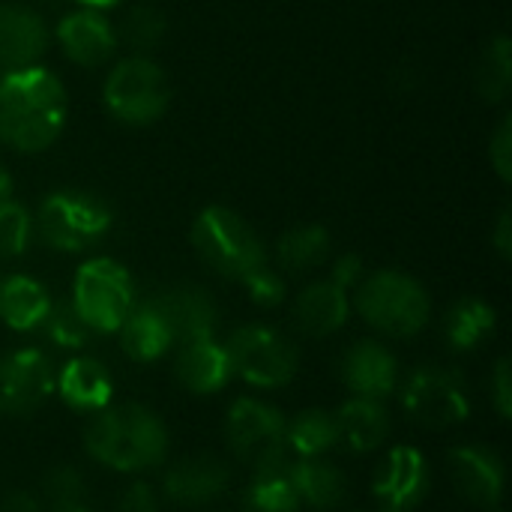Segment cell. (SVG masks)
Segmentation results:
<instances>
[{
	"instance_id": "cell-1",
	"label": "cell",
	"mask_w": 512,
	"mask_h": 512,
	"mask_svg": "<svg viewBox=\"0 0 512 512\" xmlns=\"http://www.w3.org/2000/svg\"><path fill=\"white\" fill-rule=\"evenodd\" d=\"M66 90L42 66L6 72L0 78V141L21 153L45 150L63 129Z\"/></svg>"
},
{
	"instance_id": "cell-2",
	"label": "cell",
	"mask_w": 512,
	"mask_h": 512,
	"mask_svg": "<svg viewBox=\"0 0 512 512\" xmlns=\"http://www.w3.org/2000/svg\"><path fill=\"white\" fill-rule=\"evenodd\" d=\"M84 447L99 462L120 474H141L165 462L168 429L144 405L102 408L84 429Z\"/></svg>"
},
{
	"instance_id": "cell-3",
	"label": "cell",
	"mask_w": 512,
	"mask_h": 512,
	"mask_svg": "<svg viewBox=\"0 0 512 512\" xmlns=\"http://www.w3.org/2000/svg\"><path fill=\"white\" fill-rule=\"evenodd\" d=\"M354 306L360 318L384 336L408 339L417 336L432 315L426 288L396 270H378L360 279L354 288Z\"/></svg>"
},
{
	"instance_id": "cell-4",
	"label": "cell",
	"mask_w": 512,
	"mask_h": 512,
	"mask_svg": "<svg viewBox=\"0 0 512 512\" xmlns=\"http://www.w3.org/2000/svg\"><path fill=\"white\" fill-rule=\"evenodd\" d=\"M192 246L210 270L234 282L267 264V249L255 228L228 207H207L195 216Z\"/></svg>"
},
{
	"instance_id": "cell-5",
	"label": "cell",
	"mask_w": 512,
	"mask_h": 512,
	"mask_svg": "<svg viewBox=\"0 0 512 512\" xmlns=\"http://www.w3.org/2000/svg\"><path fill=\"white\" fill-rule=\"evenodd\" d=\"M69 303L90 333H117L135 306V288L117 261L93 258L78 267Z\"/></svg>"
},
{
	"instance_id": "cell-6",
	"label": "cell",
	"mask_w": 512,
	"mask_h": 512,
	"mask_svg": "<svg viewBox=\"0 0 512 512\" xmlns=\"http://www.w3.org/2000/svg\"><path fill=\"white\" fill-rule=\"evenodd\" d=\"M111 228V210L90 192H54L36 213V234L57 252H81L105 237Z\"/></svg>"
},
{
	"instance_id": "cell-7",
	"label": "cell",
	"mask_w": 512,
	"mask_h": 512,
	"mask_svg": "<svg viewBox=\"0 0 512 512\" xmlns=\"http://www.w3.org/2000/svg\"><path fill=\"white\" fill-rule=\"evenodd\" d=\"M225 351L234 375L261 390H276L291 384L300 369L297 345L285 333L264 324H249L234 330L225 342Z\"/></svg>"
},
{
	"instance_id": "cell-8",
	"label": "cell",
	"mask_w": 512,
	"mask_h": 512,
	"mask_svg": "<svg viewBox=\"0 0 512 512\" xmlns=\"http://www.w3.org/2000/svg\"><path fill=\"white\" fill-rule=\"evenodd\" d=\"M171 87L159 63L150 57H126L120 60L105 81V108L114 120L129 126H147L159 120L168 108Z\"/></svg>"
},
{
	"instance_id": "cell-9",
	"label": "cell",
	"mask_w": 512,
	"mask_h": 512,
	"mask_svg": "<svg viewBox=\"0 0 512 512\" xmlns=\"http://www.w3.org/2000/svg\"><path fill=\"white\" fill-rule=\"evenodd\" d=\"M405 414L426 429H447L471 414L468 384L456 369L429 363L408 375L402 387Z\"/></svg>"
},
{
	"instance_id": "cell-10",
	"label": "cell",
	"mask_w": 512,
	"mask_h": 512,
	"mask_svg": "<svg viewBox=\"0 0 512 512\" xmlns=\"http://www.w3.org/2000/svg\"><path fill=\"white\" fill-rule=\"evenodd\" d=\"M54 363L39 348H18L0 357V414L27 417L54 393Z\"/></svg>"
},
{
	"instance_id": "cell-11",
	"label": "cell",
	"mask_w": 512,
	"mask_h": 512,
	"mask_svg": "<svg viewBox=\"0 0 512 512\" xmlns=\"http://www.w3.org/2000/svg\"><path fill=\"white\" fill-rule=\"evenodd\" d=\"M225 441L240 462L252 465L270 450L285 447V417L279 408L252 396H243L228 408Z\"/></svg>"
},
{
	"instance_id": "cell-12",
	"label": "cell",
	"mask_w": 512,
	"mask_h": 512,
	"mask_svg": "<svg viewBox=\"0 0 512 512\" xmlns=\"http://www.w3.org/2000/svg\"><path fill=\"white\" fill-rule=\"evenodd\" d=\"M381 507L396 512L417 510L432 489L429 459L414 447H393L375 471L372 480Z\"/></svg>"
},
{
	"instance_id": "cell-13",
	"label": "cell",
	"mask_w": 512,
	"mask_h": 512,
	"mask_svg": "<svg viewBox=\"0 0 512 512\" xmlns=\"http://www.w3.org/2000/svg\"><path fill=\"white\" fill-rule=\"evenodd\" d=\"M447 468H450L453 489L468 504H474V507L486 512L501 510L507 471H504V462H501V456L495 450L480 447V444L456 447L447 456Z\"/></svg>"
},
{
	"instance_id": "cell-14",
	"label": "cell",
	"mask_w": 512,
	"mask_h": 512,
	"mask_svg": "<svg viewBox=\"0 0 512 512\" xmlns=\"http://www.w3.org/2000/svg\"><path fill=\"white\" fill-rule=\"evenodd\" d=\"M231 483L228 465L213 453H195L177 459L162 477V495L180 507H204L216 501Z\"/></svg>"
},
{
	"instance_id": "cell-15",
	"label": "cell",
	"mask_w": 512,
	"mask_h": 512,
	"mask_svg": "<svg viewBox=\"0 0 512 512\" xmlns=\"http://www.w3.org/2000/svg\"><path fill=\"white\" fill-rule=\"evenodd\" d=\"M294 462L288 447H276L249 465L252 480L243 489L246 512H297L303 507L294 483Z\"/></svg>"
},
{
	"instance_id": "cell-16",
	"label": "cell",
	"mask_w": 512,
	"mask_h": 512,
	"mask_svg": "<svg viewBox=\"0 0 512 512\" xmlns=\"http://www.w3.org/2000/svg\"><path fill=\"white\" fill-rule=\"evenodd\" d=\"M150 303L168 324L174 342L207 339L216 333V324H219L216 300L198 285H177V288L159 291L156 297H150Z\"/></svg>"
},
{
	"instance_id": "cell-17",
	"label": "cell",
	"mask_w": 512,
	"mask_h": 512,
	"mask_svg": "<svg viewBox=\"0 0 512 512\" xmlns=\"http://www.w3.org/2000/svg\"><path fill=\"white\" fill-rule=\"evenodd\" d=\"M342 384L363 399H387L399 387V363L393 351H387L375 339L354 342L339 366Z\"/></svg>"
},
{
	"instance_id": "cell-18",
	"label": "cell",
	"mask_w": 512,
	"mask_h": 512,
	"mask_svg": "<svg viewBox=\"0 0 512 512\" xmlns=\"http://www.w3.org/2000/svg\"><path fill=\"white\" fill-rule=\"evenodd\" d=\"M57 42L72 63L84 69H96L111 60L117 48V33L99 9L84 6L57 24Z\"/></svg>"
},
{
	"instance_id": "cell-19",
	"label": "cell",
	"mask_w": 512,
	"mask_h": 512,
	"mask_svg": "<svg viewBox=\"0 0 512 512\" xmlns=\"http://www.w3.org/2000/svg\"><path fill=\"white\" fill-rule=\"evenodd\" d=\"M48 48L45 21L18 3H0V69L15 72L36 66Z\"/></svg>"
},
{
	"instance_id": "cell-20",
	"label": "cell",
	"mask_w": 512,
	"mask_h": 512,
	"mask_svg": "<svg viewBox=\"0 0 512 512\" xmlns=\"http://www.w3.org/2000/svg\"><path fill=\"white\" fill-rule=\"evenodd\" d=\"M174 375L189 393L213 396L228 387V381L234 378V369H231L225 345L216 342L213 336H207V339L180 342V351L174 360Z\"/></svg>"
},
{
	"instance_id": "cell-21",
	"label": "cell",
	"mask_w": 512,
	"mask_h": 512,
	"mask_svg": "<svg viewBox=\"0 0 512 512\" xmlns=\"http://www.w3.org/2000/svg\"><path fill=\"white\" fill-rule=\"evenodd\" d=\"M57 396L81 414H96L111 405L114 396V378L108 366L96 357H72L54 381Z\"/></svg>"
},
{
	"instance_id": "cell-22",
	"label": "cell",
	"mask_w": 512,
	"mask_h": 512,
	"mask_svg": "<svg viewBox=\"0 0 512 512\" xmlns=\"http://www.w3.org/2000/svg\"><path fill=\"white\" fill-rule=\"evenodd\" d=\"M351 315V297L336 282H312L303 288L294 300V321L306 336L324 339L339 333L348 324Z\"/></svg>"
},
{
	"instance_id": "cell-23",
	"label": "cell",
	"mask_w": 512,
	"mask_h": 512,
	"mask_svg": "<svg viewBox=\"0 0 512 512\" xmlns=\"http://www.w3.org/2000/svg\"><path fill=\"white\" fill-rule=\"evenodd\" d=\"M339 444H345L351 453H372L381 444H387L393 432V420L384 408V399H363L351 396L339 411Z\"/></svg>"
},
{
	"instance_id": "cell-24",
	"label": "cell",
	"mask_w": 512,
	"mask_h": 512,
	"mask_svg": "<svg viewBox=\"0 0 512 512\" xmlns=\"http://www.w3.org/2000/svg\"><path fill=\"white\" fill-rule=\"evenodd\" d=\"M51 303H54V297L33 276L15 273L0 282V321L9 330H18V333L39 330Z\"/></svg>"
},
{
	"instance_id": "cell-25",
	"label": "cell",
	"mask_w": 512,
	"mask_h": 512,
	"mask_svg": "<svg viewBox=\"0 0 512 512\" xmlns=\"http://www.w3.org/2000/svg\"><path fill=\"white\" fill-rule=\"evenodd\" d=\"M117 333H120V348L135 363H153V360L165 357L174 345L168 324L162 321V315L153 309L150 300L141 306L135 303Z\"/></svg>"
},
{
	"instance_id": "cell-26",
	"label": "cell",
	"mask_w": 512,
	"mask_h": 512,
	"mask_svg": "<svg viewBox=\"0 0 512 512\" xmlns=\"http://www.w3.org/2000/svg\"><path fill=\"white\" fill-rule=\"evenodd\" d=\"M294 483H297L300 504L309 510H339L348 498V480L339 471V465H333L327 456L297 459L294 462Z\"/></svg>"
},
{
	"instance_id": "cell-27",
	"label": "cell",
	"mask_w": 512,
	"mask_h": 512,
	"mask_svg": "<svg viewBox=\"0 0 512 512\" xmlns=\"http://www.w3.org/2000/svg\"><path fill=\"white\" fill-rule=\"evenodd\" d=\"M285 447L294 459H318L339 447L336 414L321 408H306L297 417L285 420Z\"/></svg>"
},
{
	"instance_id": "cell-28",
	"label": "cell",
	"mask_w": 512,
	"mask_h": 512,
	"mask_svg": "<svg viewBox=\"0 0 512 512\" xmlns=\"http://www.w3.org/2000/svg\"><path fill=\"white\" fill-rule=\"evenodd\" d=\"M495 309L480 297H465L450 306L444 318V336L453 351H474L495 333Z\"/></svg>"
},
{
	"instance_id": "cell-29",
	"label": "cell",
	"mask_w": 512,
	"mask_h": 512,
	"mask_svg": "<svg viewBox=\"0 0 512 512\" xmlns=\"http://www.w3.org/2000/svg\"><path fill=\"white\" fill-rule=\"evenodd\" d=\"M276 258L291 273H309L330 258V234L321 225H300L282 234Z\"/></svg>"
},
{
	"instance_id": "cell-30",
	"label": "cell",
	"mask_w": 512,
	"mask_h": 512,
	"mask_svg": "<svg viewBox=\"0 0 512 512\" xmlns=\"http://www.w3.org/2000/svg\"><path fill=\"white\" fill-rule=\"evenodd\" d=\"M512 84V45L507 36H495L480 63H477V90L492 99V102H501L507 93H510Z\"/></svg>"
},
{
	"instance_id": "cell-31",
	"label": "cell",
	"mask_w": 512,
	"mask_h": 512,
	"mask_svg": "<svg viewBox=\"0 0 512 512\" xmlns=\"http://www.w3.org/2000/svg\"><path fill=\"white\" fill-rule=\"evenodd\" d=\"M114 33L117 42L129 45L132 51H150L165 36V15L153 6H132Z\"/></svg>"
},
{
	"instance_id": "cell-32",
	"label": "cell",
	"mask_w": 512,
	"mask_h": 512,
	"mask_svg": "<svg viewBox=\"0 0 512 512\" xmlns=\"http://www.w3.org/2000/svg\"><path fill=\"white\" fill-rule=\"evenodd\" d=\"M42 336L60 348V351H78L90 342V327L78 318V312L72 309V303H51L45 321L39 324Z\"/></svg>"
},
{
	"instance_id": "cell-33",
	"label": "cell",
	"mask_w": 512,
	"mask_h": 512,
	"mask_svg": "<svg viewBox=\"0 0 512 512\" xmlns=\"http://www.w3.org/2000/svg\"><path fill=\"white\" fill-rule=\"evenodd\" d=\"M30 234H33L30 213L15 201L0 204V258L21 255L30 243Z\"/></svg>"
},
{
	"instance_id": "cell-34",
	"label": "cell",
	"mask_w": 512,
	"mask_h": 512,
	"mask_svg": "<svg viewBox=\"0 0 512 512\" xmlns=\"http://www.w3.org/2000/svg\"><path fill=\"white\" fill-rule=\"evenodd\" d=\"M42 498L51 510L84 504V477L72 465H54L42 480Z\"/></svg>"
},
{
	"instance_id": "cell-35",
	"label": "cell",
	"mask_w": 512,
	"mask_h": 512,
	"mask_svg": "<svg viewBox=\"0 0 512 512\" xmlns=\"http://www.w3.org/2000/svg\"><path fill=\"white\" fill-rule=\"evenodd\" d=\"M243 285H246V291H249V297L258 303V306H279L282 300H285V279L279 276V273H273L267 264L264 267H258L255 273H249L246 279H243Z\"/></svg>"
},
{
	"instance_id": "cell-36",
	"label": "cell",
	"mask_w": 512,
	"mask_h": 512,
	"mask_svg": "<svg viewBox=\"0 0 512 512\" xmlns=\"http://www.w3.org/2000/svg\"><path fill=\"white\" fill-rule=\"evenodd\" d=\"M489 159H492V165H495L498 177H501L504 183H510V177H512V120L510 117H504V120H501V126L495 129L492 144H489Z\"/></svg>"
},
{
	"instance_id": "cell-37",
	"label": "cell",
	"mask_w": 512,
	"mask_h": 512,
	"mask_svg": "<svg viewBox=\"0 0 512 512\" xmlns=\"http://www.w3.org/2000/svg\"><path fill=\"white\" fill-rule=\"evenodd\" d=\"M117 512H159V495L144 480L129 483L117 498Z\"/></svg>"
},
{
	"instance_id": "cell-38",
	"label": "cell",
	"mask_w": 512,
	"mask_h": 512,
	"mask_svg": "<svg viewBox=\"0 0 512 512\" xmlns=\"http://www.w3.org/2000/svg\"><path fill=\"white\" fill-rule=\"evenodd\" d=\"M489 390H492V402H495V411L501 420H510L512 414V369L510 360L501 357L495 372H492V381H489Z\"/></svg>"
},
{
	"instance_id": "cell-39",
	"label": "cell",
	"mask_w": 512,
	"mask_h": 512,
	"mask_svg": "<svg viewBox=\"0 0 512 512\" xmlns=\"http://www.w3.org/2000/svg\"><path fill=\"white\" fill-rule=\"evenodd\" d=\"M363 276H366V270H363L360 255H342V258L333 264V276H330V282H336L339 288L351 291V288H357V285H360V279H363Z\"/></svg>"
},
{
	"instance_id": "cell-40",
	"label": "cell",
	"mask_w": 512,
	"mask_h": 512,
	"mask_svg": "<svg viewBox=\"0 0 512 512\" xmlns=\"http://www.w3.org/2000/svg\"><path fill=\"white\" fill-rule=\"evenodd\" d=\"M0 512H42V504L30 492H9L0 498Z\"/></svg>"
},
{
	"instance_id": "cell-41",
	"label": "cell",
	"mask_w": 512,
	"mask_h": 512,
	"mask_svg": "<svg viewBox=\"0 0 512 512\" xmlns=\"http://www.w3.org/2000/svg\"><path fill=\"white\" fill-rule=\"evenodd\" d=\"M495 249L504 261H510L512 255V222H510V210L501 213L498 219V228H495Z\"/></svg>"
},
{
	"instance_id": "cell-42",
	"label": "cell",
	"mask_w": 512,
	"mask_h": 512,
	"mask_svg": "<svg viewBox=\"0 0 512 512\" xmlns=\"http://www.w3.org/2000/svg\"><path fill=\"white\" fill-rule=\"evenodd\" d=\"M9 195H12V177L0 168V204H6Z\"/></svg>"
},
{
	"instance_id": "cell-43",
	"label": "cell",
	"mask_w": 512,
	"mask_h": 512,
	"mask_svg": "<svg viewBox=\"0 0 512 512\" xmlns=\"http://www.w3.org/2000/svg\"><path fill=\"white\" fill-rule=\"evenodd\" d=\"M81 6H87V9H102V6H114L117 0H78Z\"/></svg>"
},
{
	"instance_id": "cell-44",
	"label": "cell",
	"mask_w": 512,
	"mask_h": 512,
	"mask_svg": "<svg viewBox=\"0 0 512 512\" xmlns=\"http://www.w3.org/2000/svg\"><path fill=\"white\" fill-rule=\"evenodd\" d=\"M51 512H93V510H87L84 504H72V507H60V510H51Z\"/></svg>"
},
{
	"instance_id": "cell-45",
	"label": "cell",
	"mask_w": 512,
	"mask_h": 512,
	"mask_svg": "<svg viewBox=\"0 0 512 512\" xmlns=\"http://www.w3.org/2000/svg\"><path fill=\"white\" fill-rule=\"evenodd\" d=\"M351 512H396V510H387V507H381V504H378L375 510H351Z\"/></svg>"
}]
</instances>
